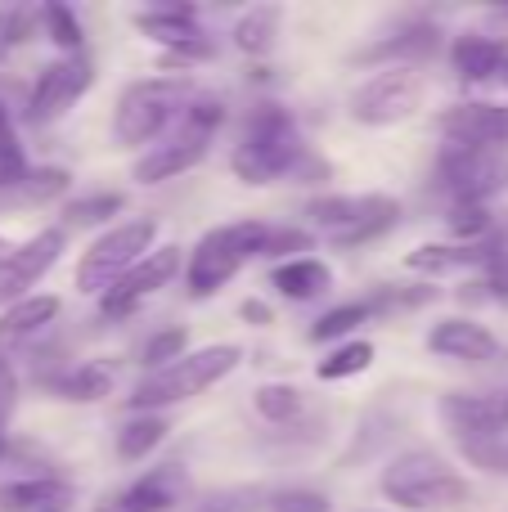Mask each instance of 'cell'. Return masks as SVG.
Masks as SVG:
<instances>
[{
  "instance_id": "cell-1",
  "label": "cell",
  "mask_w": 508,
  "mask_h": 512,
  "mask_svg": "<svg viewBox=\"0 0 508 512\" xmlns=\"http://www.w3.org/2000/svg\"><path fill=\"white\" fill-rule=\"evenodd\" d=\"M306 144L297 135V122L288 117V108L279 104H261L248 117L239 149L230 158V171L243 185H275L284 176H297V167H306Z\"/></svg>"
},
{
  "instance_id": "cell-2",
  "label": "cell",
  "mask_w": 508,
  "mask_h": 512,
  "mask_svg": "<svg viewBox=\"0 0 508 512\" xmlns=\"http://www.w3.org/2000/svg\"><path fill=\"white\" fill-rule=\"evenodd\" d=\"M383 495L410 512H450L468 504V481L432 450H405L383 468Z\"/></svg>"
},
{
  "instance_id": "cell-3",
  "label": "cell",
  "mask_w": 508,
  "mask_h": 512,
  "mask_svg": "<svg viewBox=\"0 0 508 512\" xmlns=\"http://www.w3.org/2000/svg\"><path fill=\"white\" fill-rule=\"evenodd\" d=\"M239 360H243V351H239V346H230V342L203 346V351H189L185 360H176V364H167V369L149 373V378L135 387L131 409H135V414H158V409H167V405H180V400L203 396L207 387H216L221 378H230V373L239 369Z\"/></svg>"
},
{
  "instance_id": "cell-4",
  "label": "cell",
  "mask_w": 508,
  "mask_h": 512,
  "mask_svg": "<svg viewBox=\"0 0 508 512\" xmlns=\"http://www.w3.org/2000/svg\"><path fill=\"white\" fill-rule=\"evenodd\" d=\"M221 122H225L221 99H207V95L189 99L176 131L167 135V144H153V149L135 162V180H140V185H162V180H176V176H185V171H194L198 162L207 158V144L221 131Z\"/></svg>"
},
{
  "instance_id": "cell-5",
  "label": "cell",
  "mask_w": 508,
  "mask_h": 512,
  "mask_svg": "<svg viewBox=\"0 0 508 512\" xmlns=\"http://www.w3.org/2000/svg\"><path fill=\"white\" fill-rule=\"evenodd\" d=\"M270 225L261 221H234V225H216L198 239V248L185 261V288L189 297H212L216 288L234 279L248 261H257L266 248Z\"/></svg>"
},
{
  "instance_id": "cell-6",
  "label": "cell",
  "mask_w": 508,
  "mask_h": 512,
  "mask_svg": "<svg viewBox=\"0 0 508 512\" xmlns=\"http://www.w3.org/2000/svg\"><path fill=\"white\" fill-rule=\"evenodd\" d=\"M189 104V86L180 77H144L131 81L117 99V117H113V135L126 149H144L158 135H167L180 122Z\"/></svg>"
},
{
  "instance_id": "cell-7",
  "label": "cell",
  "mask_w": 508,
  "mask_h": 512,
  "mask_svg": "<svg viewBox=\"0 0 508 512\" xmlns=\"http://www.w3.org/2000/svg\"><path fill=\"white\" fill-rule=\"evenodd\" d=\"M311 225L333 243L338 252L360 248V243H374L383 239L387 230H396L401 221V203L392 194H329V198H315L306 207Z\"/></svg>"
},
{
  "instance_id": "cell-8",
  "label": "cell",
  "mask_w": 508,
  "mask_h": 512,
  "mask_svg": "<svg viewBox=\"0 0 508 512\" xmlns=\"http://www.w3.org/2000/svg\"><path fill=\"white\" fill-rule=\"evenodd\" d=\"M158 239V221H126L113 225L104 239L90 243V252L77 265V288L81 292H113L144 256L153 252Z\"/></svg>"
},
{
  "instance_id": "cell-9",
  "label": "cell",
  "mask_w": 508,
  "mask_h": 512,
  "mask_svg": "<svg viewBox=\"0 0 508 512\" xmlns=\"http://www.w3.org/2000/svg\"><path fill=\"white\" fill-rule=\"evenodd\" d=\"M437 185L455 198V207H482L504 185V162L495 149L446 144L437 158Z\"/></svg>"
},
{
  "instance_id": "cell-10",
  "label": "cell",
  "mask_w": 508,
  "mask_h": 512,
  "mask_svg": "<svg viewBox=\"0 0 508 512\" xmlns=\"http://www.w3.org/2000/svg\"><path fill=\"white\" fill-rule=\"evenodd\" d=\"M423 104V77L419 68H383L374 81L356 90L351 99V117L360 126H396L405 117H414Z\"/></svg>"
},
{
  "instance_id": "cell-11",
  "label": "cell",
  "mask_w": 508,
  "mask_h": 512,
  "mask_svg": "<svg viewBox=\"0 0 508 512\" xmlns=\"http://www.w3.org/2000/svg\"><path fill=\"white\" fill-rule=\"evenodd\" d=\"M63 248H68V230H63V225H50V230L32 234L27 243H18V248L0 261V310L36 297L32 288L50 274V265L63 256Z\"/></svg>"
},
{
  "instance_id": "cell-12",
  "label": "cell",
  "mask_w": 508,
  "mask_h": 512,
  "mask_svg": "<svg viewBox=\"0 0 508 512\" xmlns=\"http://www.w3.org/2000/svg\"><path fill=\"white\" fill-rule=\"evenodd\" d=\"M90 86H95V68H90V59H81V54L54 59L50 68H41L32 95H27V122L32 126H54Z\"/></svg>"
},
{
  "instance_id": "cell-13",
  "label": "cell",
  "mask_w": 508,
  "mask_h": 512,
  "mask_svg": "<svg viewBox=\"0 0 508 512\" xmlns=\"http://www.w3.org/2000/svg\"><path fill=\"white\" fill-rule=\"evenodd\" d=\"M441 418L455 432V441H500L508 436V387L504 391H450L441 400Z\"/></svg>"
},
{
  "instance_id": "cell-14",
  "label": "cell",
  "mask_w": 508,
  "mask_h": 512,
  "mask_svg": "<svg viewBox=\"0 0 508 512\" xmlns=\"http://www.w3.org/2000/svg\"><path fill=\"white\" fill-rule=\"evenodd\" d=\"M176 274H180V248H153L113 292H104V315L108 319H126L144 297H153V292L167 288Z\"/></svg>"
},
{
  "instance_id": "cell-15",
  "label": "cell",
  "mask_w": 508,
  "mask_h": 512,
  "mask_svg": "<svg viewBox=\"0 0 508 512\" xmlns=\"http://www.w3.org/2000/svg\"><path fill=\"white\" fill-rule=\"evenodd\" d=\"M189 481L185 472L176 468V463H167V468H153L149 477L131 481L126 490H117L113 499H104L95 512H171L185 499Z\"/></svg>"
},
{
  "instance_id": "cell-16",
  "label": "cell",
  "mask_w": 508,
  "mask_h": 512,
  "mask_svg": "<svg viewBox=\"0 0 508 512\" xmlns=\"http://www.w3.org/2000/svg\"><path fill=\"white\" fill-rule=\"evenodd\" d=\"M441 135L450 144L500 149L508 144V104H455L441 113Z\"/></svg>"
},
{
  "instance_id": "cell-17",
  "label": "cell",
  "mask_w": 508,
  "mask_h": 512,
  "mask_svg": "<svg viewBox=\"0 0 508 512\" xmlns=\"http://www.w3.org/2000/svg\"><path fill=\"white\" fill-rule=\"evenodd\" d=\"M428 351L446 355V360H464V364H491L500 355V342L477 319H441L428 333Z\"/></svg>"
},
{
  "instance_id": "cell-18",
  "label": "cell",
  "mask_w": 508,
  "mask_h": 512,
  "mask_svg": "<svg viewBox=\"0 0 508 512\" xmlns=\"http://www.w3.org/2000/svg\"><path fill=\"white\" fill-rule=\"evenodd\" d=\"M405 265L419 274H432V279H441V274H464V270H486V265H491V243H459V248H450V243H423V248H414L405 256Z\"/></svg>"
},
{
  "instance_id": "cell-19",
  "label": "cell",
  "mask_w": 508,
  "mask_h": 512,
  "mask_svg": "<svg viewBox=\"0 0 508 512\" xmlns=\"http://www.w3.org/2000/svg\"><path fill=\"white\" fill-rule=\"evenodd\" d=\"M54 319H59V297H45V292H36V297L9 306L5 315H0V355L14 351V346H23V342H32V337L45 333Z\"/></svg>"
},
{
  "instance_id": "cell-20",
  "label": "cell",
  "mask_w": 508,
  "mask_h": 512,
  "mask_svg": "<svg viewBox=\"0 0 508 512\" xmlns=\"http://www.w3.org/2000/svg\"><path fill=\"white\" fill-rule=\"evenodd\" d=\"M450 59H455V72L464 81H491V77H504L508 68V41H495V36H459L455 50H450Z\"/></svg>"
},
{
  "instance_id": "cell-21",
  "label": "cell",
  "mask_w": 508,
  "mask_h": 512,
  "mask_svg": "<svg viewBox=\"0 0 508 512\" xmlns=\"http://www.w3.org/2000/svg\"><path fill=\"white\" fill-rule=\"evenodd\" d=\"M428 54H437V27L414 23L405 32L378 41L374 50H360L356 63H387L392 68V59H396V68H414V59H428Z\"/></svg>"
},
{
  "instance_id": "cell-22",
  "label": "cell",
  "mask_w": 508,
  "mask_h": 512,
  "mask_svg": "<svg viewBox=\"0 0 508 512\" xmlns=\"http://www.w3.org/2000/svg\"><path fill=\"white\" fill-rule=\"evenodd\" d=\"M135 27H140L144 36H153V41H162L167 50H176V45H189V41H198V36H203L194 5H158V9H144V14H135Z\"/></svg>"
},
{
  "instance_id": "cell-23",
  "label": "cell",
  "mask_w": 508,
  "mask_h": 512,
  "mask_svg": "<svg viewBox=\"0 0 508 512\" xmlns=\"http://www.w3.org/2000/svg\"><path fill=\"white\" fill-rule=\"evenodd\" d=\"M72 499V486L59 477H23L0 486V512H50Z\"/></svg>"
},
{
  "instance_id": "cell-24",
  "label": "cell",
  "mask_w": 508,
  "mask_h": 512,
  "mask_svg": "<svg viewBox=\"0 0 508 512\" xmlns=\"http://www.w3.org/2000/svg\"><path fill=\"white\" fill-rule=\"evenodd\" d=\"M270 283H275V292L288 301H315L320 292H329L333 270L324 261H315V256H293V261L275 265Z\"/></svg>"
},
{
  "instance_id": "cell-25",
  "label": "cell",
  "mask_w": 508,
  "mask_h": 512,
  "mask_svg": "<svg viewBox=\"0 0 508 512\" xmlns=\"http://www.w3.org/2000/svg\"><path fill=\"white\" fill-rule=\"evenodd\" d=\"M279 18H284L279 5H252L248 14L234 23V45H239L243 54H252V59H266V54L275 50Z\"/></svg>"
},
{
  "instance_id": "cell-26",
  "label": "cell",
  "mask_w": 508,
  "mask_h": 512,
  "mask_svg": "<svg viewBox=\"0 0 508 512\" xmlns=\"http://www.w3.org/2000/svg\"><path fill=\"white\" fill-rule=\"evenodd\" d=\"M162 436H167V418L162 414H135L131 423H122V432H117V454H122L126 463H140L144 454L158 450Z\"/></svg>"
},
{
  "instance_id": "cell-27",
  "label": "cell",
  "mask_w": 508,
  "mask_h": 512,
  "mask_svg": "<svg viewBox=\"0 0 508 512\" xmlns=\"http://www.w3.org/2000/svg\"><path fill=\"white\" fill-rule=\"evenodd\" d=\"M72 185V176L63 167H36L18 180L14 189L0 194V203H50V198H63Z\"/></svg>"
},
{
  "instance_id": "cell-28",
  "label": "cell",
  "mask_w": 508,
  "mask_h": 512,
  "mask_svg": "<svg viewBox=\"0 0 508 512\" xmlns=\"http://www.w3.org/2000/svg\"><path fill=\"white\" fill-rule=\"evenodd\" d=\"M108 391H113V369L99 360H86L77 364V369L68 373V378L59 382V396L63 400H81V405H90V400H104Z\"/></svg>"
},
{
  "instance_id": "cell-29",
  "label": "cell",
  "mask_w": 508,
  "mask_h": 512,
  "mask_svg": "<svg viewBox=\"0 0 508 512\" xmlns=\"http://www.w3.org/2000/svg\"><path fill=\"white\" fill-rule=\"evenodd\" d=\"M252 405H257V414L266 418V423H297L306 400H302V391L288 387V382H266V387L252 391Z\"/></svg>"
},
{
  "instance_id": "cell-30",
  "label": "cell",
  "mask_w": 508,
  "mask_h": 512,
  "mask_svg": "<svg viewBox=\"0 0 508 512\" xmlns=\"http://www.w3.org/2000/svg\"><path fill=\"white\" fill-rule=\"evenodd\" d=\"M369 364H374V342H342L338 351H329L320 364H315V373H320V382H342V378H356V373H365Z\"/></svg>"
},
{
  "instance_id": "cell-31",
  "label": "cell",
  "mask_w": 508,
  "mask_h": 512,
  "mask_svg": "<svg viewBox=\"0 0 508 512\" xmlns=\"http://www.w3.org/2000/svg\"><path fill=\"white\" fill-rule=\"evenodd\" d=\"M126 207L122 194H86V198H72L63 207V230H86V225H104L108 216H117Z\"/></svg>"
},
{
  "instance_id": "cell-32",
  "label": "cell",
  "mask_w": 508,
  "mask_h": 512,
  "mask_svg": "<svg viewBox=\"0 0 508 512\" xmlns=\"http://www.w3.org/2000/svg\"><path fill=\"white\" fill-rule=\"evenodd\" d=\"M369 315H374V301H347V306L324 310L311 328V342H338V337H347L356 324H365Z\"/></svg>"
},
{
  "instance_id": "cell-33",
  "label": "cell",
  "mask_w": 508,
  "mask_h": 512,
  "mask_svg": "<svg viewBox=\"0 0 508 512\" xmlns=\"http://www.w3.org/2000/svg\"><path fill=\"white\" fill-rule=\"evenodd\" d=\"M36 18H41V14H36V9H23V5L0 9V63H5L14 50H23L27 41H32Z\"/></svg>"
},
{
  "instance_id": "cell-34",
  "label": "cell",
  "mask_w": 508,
  "mask_h": 512,
  "mask_svg": "<svg viewBox=\"0 0 508 512\" xmlns=\"http://www.w3.org/2000/svg\"><path fill=\"white\" fill-rule=\"evenodd\" d=\"M41 23H45V32H50V41L59 45V50H68V54L81 50V23H77V14H72L68 5H45Z\"/></svg>"
},
{
  "instance_id": "cell-35",
  "label": "cell",
  "mask_w": 508,
  "mask_h": 512,
  "mask_svg": "<svg viewBox=\"0 0 508 512\" xmlns=\"http://www.w3.org/2000/svg\"><path fill=\"white\" fill-rule=\"evenodd\" d=\"M459 454H464L473 468L508 477V436H500V441H459Z\"/></svg>"
},
{
  "instance_id": "cell-36",
  "label": "cell",
  "mask_w": 508,
  "mask_h": 512,
  "mask_svg": "<svg viewBox=\"0 0 508 512\" xmlns=\"http://www.w3.org/2000/svg\"><path fill=\"white\" fill-rule=\"evenodd\" d=\"M185 346H189L185 328H162V333L149 337V346H144V364L158 373V369H167V364L185 360Z\"/></svg>"
},
{
  "instance_id": "cell-37",
  "label": "cell",
  "mask_w": 508,
  "mask_h": 512,
  "mask_svg": "<svg viewBox=\"0 0 508 512\" xmlns=\"http://www.w3.org/2000/svg\"><path fill=\"white\" fill-rule=\"evenodd\" d=\"M270 512H329V495H320V490H279V495H270Z\"/></svg>"
},
{
  "instance_id": "cell-38",
  "label": "cell",
  "mask_w": 508,
  "mask_h": 512,
  "mask_svg": "<svg viewBox=\"0 0 508 512\" xmlns=\"http://www.w3.org/2000/svg\"><path fill=\"white\" fill-rule=\"evenodd\" d=\"M450 230L468 243H482V234H491V216H486V207H455L450 212Z\"/></svg>"
},
{
  "instance_id": "cell-39",
  "label": "cell",
  "mask_w": 508,
  "mask_h": 512,
  "mask_svg": "<svg viewBox=\"0 0 508 512\" xmlns=\"http://www.w3.org/2000/svg\"><path fill=\"white\" fill-rule=\"evenodd\" d=\"M14 405H18V378L9 369V360L0 355V459H5V427L14 418Z\"/></svg>"
},
{
  "instance_id": "cell-40",
  "label": "cell",
  "mask_w": 508,
  "mask_h": 512,
  "mask_svg": "<svg viewBox=\"0 0 508 512\" xmlns=\"http://www.w3.org/2000/svg\"><path fill=\"white\" fill-rule=\"evenodd\" d=\"M288 252H311V234L306 230H275L270 225V234H266V248H261V256H288Z\"/></svg>"
},
{
  "instance_id": "cell-41",
  "label": "cell",
  "mask_w": 508,
  "mask_h": 512,
  "mask_svg": "<svg viewBox=\"0 0 508 512\" xmlns=\"http://www.w3.org/2000/svg\"><path fill=\"white\" fill-rule=\"evenodd\" d=\"M257 499H261V490H225V495H216V499H207V504H194V512H252L257 508Z\"/></svg>"
},
{
  "instance_id": "cell-42",
  "label": "cell",
  "mask_w": 508,
  "mask_h": 512,
  "mask_svg": "<svg viewBox=\"0 0 508 512\" xmlns=\"http://www.w3.org/2000/svg\"><path fill=\"white\" fill-rule=\"evenodd\" d=\"M203 59H212V41H207V36H198V41L176 45V50L162 54V68H189V63H203Z\"/></svg>"
},
{
  "instance_id": "cell-43",
  "label": "cell",
  "mask_w": 508,
  "mask_h": 512,
  "mask_svg": "<svg viewBox=\"0 0 508 512\" xmlns=\"http://www.w3.org/2000/svg\"><path fill=\"white\" fill-rule=\"evenodd\" d=\"M243 319H257V324H270V310L261 301H243Z\"/></svg>"
},
{
  "instance_id": "cell-44",
  "label": "cell",
  "mask_w": 508,
  "mask_h": 512,
  "mask_svg": "<svg viewBox=\"0 0 508 512\" xmlns=\"http://www.w3.org/2000/svg\"><path fill=\"white\" fill-rule=\"evenodd\" d=\"M9 252H14V248H9V243H5V239H0V261H5V256H9Z\"/></svg>"
},
{
  "instance_id": "cell-45",
  "label": "cell",
  "mask_w": 508,
  "mask_h": 512,
  "mask_svg": "<svg viewBox=\"0 0 508 512\" xmlns=\"http://www.w3.org/2000/svg\"><path fill=\"white\" fill-rule=\"evenodd\" d=\"M500 81H504V86H508V68H504V77H500Z\"/></svg>"
},
{
  "instance_id": "cell-46",
  "label": "cell",
  "mask_w": 508,
  "mask_h": 512,
  "mask_svg": "<svg viewBox=\"0 0 508 512\" xmlns=\"http://www.w3.org/2000/svg\"><path fill=\"white\" fill-rule=\"evenodd\" d=\"M50 512H63V508H50Z\"/></svg>"
}]
</instances>
